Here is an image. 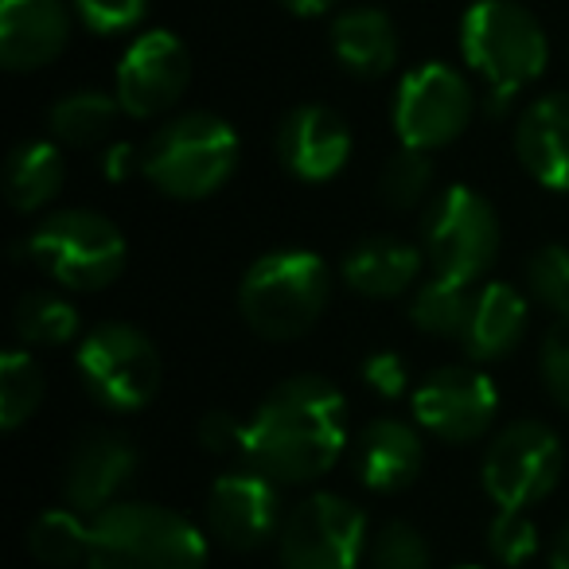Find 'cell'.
I'll list each match as a JSON object with an SVG mask.
<instances>
[{
	"mask_svg": "<svg viewBox=\"0 0 569 569\" xmlns=\"http://www.w3.org/2000/svg\"><path fill=\"white\" fill-rule=\"evenodd\" d=\"M348 441V402L325 375H297L273 387L246 421L242 460L269 480L312 483L340 460Z\"/></svg>",
	"mask_w": 569,
	"mask_h": 569,
	"instance_id": "obj_1",
	"label": "cell"
},
{
	"mask_svg": "<svg viewBox=\"0 0 569 569\" xmlns=\"http://www.w3.org/2000/svg\"><path fill=\"white\" fill-rule=\"evenodd\" d=\"M460 56L488 82V113H503L550 63V40L519 0H476L460 20Z\"/></svg>",
	"mask_w": 569,
	"mask_h": 569,
	"instance_id": "obj_2",
	"label": "cell"
},
{
	"mask_svg": "<svg viewBox=\"0 0 569 569\" xmlns=\"http://www.w3.org/2000/svg\"><path fill=\"white\" fill-rule=\"evenodd\" d=\"M332 301V273L312 250H269L242 273L238 312L261 340H301Z\"/></svg>",
	"mask_w": 569,
	"mask_h": 569,
	"instance_id": "obj_3",
	"label": "cell"
},
{
	"mask_svg": "<svg viewBox=\"0 0 569 569\" xmlns=\"http://www.w3.org/2000/svg\"><path fill=\"white\" fill-rule=\"evenodd\" d=\"M90 569H203L207 538L188 515L160 503H113L90 527Z\"/></svg>",
	"mask_w": 569,
	"mask_h": 569,
	"instance_id": "obj_4",
	"label": "cell"
},
{
	"mask_svg": "<svg viewBox=\"0 0 569 569\" xmlns=\"http://www.w3.org/2000/svg\"><path fill=\"white\" fill-rule=\"evenodd\" d=\"M242 144L227 118L191 110L160 126L141 149V172L168 199H207L234 176Z\"/></svg>",
	"mask_w": 569,
	"mask_h": 569,
	"instance_id": "obj_5",
	"label": "cell"
},
{
	"mask_svg": "<svg viewBox=\"0 0 569 569\" xmlns=\"http://www.w3.org/2000/svg\"><path fill=\"white\" fill-rule=\"evenodd\" d=\"M24 253L51 281L90 293V289H106L110 281H118L129 246L106 214L87 211V207H63L36 222L32 234L24 238Z\"/></svg>",
	"mask_w": 569,
	"mask_h": 569,
	"instance_id": "obj_6",
	"label": "cell"
},
{
	"mask_svg": "<svg viewBox=\"0 0 569 569\" xmlns=\"http://www.w3.org/2000/svg\"><path fill=\"white\" fill-rule=\"evenodd\" d=\"M74 367L87 395L110 413L144 410L157 398L164 371L157 343L126 320L98 325L74 351Z\"/></svg>",
	"mask_w": 569,
	"mask_h": 569,
	"instance_id": "obj_7",
	"label": "cell"
},
{
	"mask_svg": "<svg viewBox=\"0 0 569 569\" xmlns=\"http://www.w3.org/2000/svg\"><path fill=\"white\" fill-rule=\"evenodd\" d=\"M421 242L433 261V277L476 284L499 253V219L480 191L449 183L426 207Z\"/></svg>",
	"mask_w": 569,
	"mask_h": 569,
	"instance_id": "obj_8",
	"label": "cell"
},
{
	"mask_svg": "<svg viewBox=\"0 0 569 569\" xmlns=\"http://www.w3.org/2000/svg\"><path fill=\"white\" fill-rule=\"evenodd\" d=\"M367 546L363 507L336 491H312L284 511L277 561L281 569H359Z\"/></svg>",
	"mask_w": 569,
	"mask_h": 569,
	"instance_id": "obj_9",
	"label": "cell"
},
{
	"mask_svg": "<svg viewBox=\"0 0 569 569\" xmlns=\"http://www.w3.org/2000/svg\"><path fill=\"white\" fill-rule=\"evenodd\" d=\"M561 465H566V452H561V441L550 426L511 421L491 437L488 452H483V491L499 507L527 511L558 488Z\"/></svg>",
	"mask_w": 569,
	"mask_h": 569,
	"instance_id": "obj_10",
	"label": "cell"
},
{
	"mask_svg": "<svg viewBox=\"0 0 569 569\" xmlns=\"http://www.w3.org/2000/svg\"><path fill=\"white\" fill-rule=\"evenodd\" d=\"M476 98L468 79L449 63H418L398 82L395 133L402 149L433 152L468 129Z\"/></svg>",
	"mask_w": 569,
	"mask_h": 569,
	"instance_id": "obj_11",
	"label": "cell"
},
{
	"mask_svg": "<svg viewBox=\"0 0 569 569\" xmlns=\"http://www.w3.org/2000/svg\"><path fill=\"white\" fill-rule=\"evenodd\" d=\"M413 418L426 433L449 445L480 441L499 410V390L480 367H437L413 387Z\"/></svg>",
	"mask_w": 569,
	"mask_h": 569,
	"instance_id": "obj_12",
	"label": "cell"
},
{
	"mask_svg": "<svg viewBox=\"0 0 569 569\" xmlns=\"http://www.w3.org/2000/svg\"><path fill=\"white\" fill-rule=\"evenodd\" d=\"M281 522V483L253 465L222 472L207 491V530L227 550H261L269 538H277Z\"/></svg>",
	"mask_w": 569,
	"mask_h": 569,
	"instance_id": "obj_13",
	"label": "cell"
},
{
	"mask_svg": "<svg viewBox=\"0 0 569 569\" xmlns=\"http://www.w3.org/2000/svg\"><path fill=\"white\" fill-rule=\"evenodd\" d=\"M191 82V56L172 32L157 28V32L137 36L126 48L118 63V94L121 110L129 118H157V113L172 110L183 98Z\"/></svg>",
	"mask_w": 569,
	"mask_h": 569,
	"instance_id": "obj_14",
	"label": "cell"
},
{
	"mask_svg": "<svg viewBox=\"0 0 569 569\" xmlns=\"http://www.w3.org/2000/svg\"><path fill=\"white\" fill-rule=\"evenodd\" d=\"M137 472V449L113 429H90L74 441L63 465V496L74 511L102 515L118 503Z\"/></svg>",
	"mask_w": 569,
	"mask_h": 569,
	"instance_id": "obj_15",
	"label": "cell"
},
{
	"mask_svg": "<svg viewBox=\"0 0 569 569\" xmlns=\"http://www.w3.org/2000/svg\"><path fill=\"white\" fill-rule=\"evenodd\" d=\"M351 157V129L328 106H293L277 126V160L305 183H325Z\"/></svg>",
	"mask_w": 569,
	"mask_h": 569,
	"instance_id": "obj_16",
	"label": "cell"
},
{
	"mask_svg": "<svg viewBox=\"0 0 569 569\" xmlns=\"http://www.w3.org/2000/svg\"><path fill=\"white\" fill-rule=\"evenodd\" d=\"M71 40L63 0H4L0 4V63L12 74L56 63Z\"/></svg>",
	"mask_w": 569,
	"mask_h": 569,
	"instance_id": "obj_17",
	"label": "cell"
},
{
	"mask_svg": "<svg viewBox=\"0 0 569 569\" xmlns=\"http://www.w3.org/2000/svg\"><path fill=\"white\" fill-rule=\"evenodd\" d=\"M426 465V445L418 429L402 418H375L356 441V476L363 488L379 496L410 488Z\"/></svg>",
	"mask_w": 569,
	"mask_h": 569,
	"instance_id": "obj_18",
	"label": "cell"
},
{
	"mask_svg": "<svg viewBox=\"0 0 569 569\" xmlns=\"http://www.w3.org/2000/svg\"><path fill=\"white\" fill-rule=\"evenodd\" d=\"M515 152L542 188L569 191V94H546L522 110Z\"/></svg>",
	"mask_w": 569,
	"mask_h": 569,
	"instance_id": "obj_19",
	"label": "cell"
},
{
	"mask_svg": "<svg viewBox=\"0 0 569 569\" xmlns=\"http://www.w3.org/2000/svg\"><path fill=\"white\" fill-rule=\"evenodd\" d=\"M418 277H421V250L390 234L363 238L343 258V281L359 297H371V301H390V297L410 293L413 284H418Z\"/></svg>",
	"mask_w": 569,
	"mask_h": 569,
	"instance_id": "obj_20",
	"label": "cell"
},
{
	"mask_svg": "<svg viewBox=\"0 0 569 569\" xmlns=\"http://www.w3.org/2000/svg\"><path fill=\"white\" fill-rule=\"evenodd\" d=\"M527 336V297L507 281H488L476 289L472 317L460 336L468 359L491 363V359L511 356Z\"/></svg>",
	"mask_w": 569,
	"mask_h": 569,
	"instance_id": "obj_21",
	"label": "cell"
},
{
	"mask_svg": "<svg viewBox=\"0 0 569 569\" xmlns=\"http://www.w3.org/2000/svg\"><path fill=\"white\" fill-rule=\"evenodd\" d=\"M336 63L356 79H382L398 63V28L379 9H348L328 28Z\"/></svg>",
	"mask_w": 569,
	"mask_h": 569,
	"instance_id": "obj_22",
	"label": "cell"
},
{
	"mask_svg": "<svg viewBox=\"0 0 569 569\" xmlns=\"http://www.w3.org/2000/svg\"><path fill=\"white\" fill-rule=\"evenodd\" d=\"M63 152L51 141H20L9 152L4 164V196H9L12 211L32 214L40 207H48L63 188Z\"/></svg>",
	"mask_w": 569,
	"mask_h": 569,
	"instance_id": "obj_23",
	"label": "cell"
},
{
	"mask_svg": "<svg viewBox=\"0 0 569 569\" xmlns=\"http://www.w3.org/2000/svg\"><path fill=\"white\" fill-rule=\"evenodd\" d=\"M118 94H106V90H74V94L59 98L48 113V126L56 133V141L71 144V149H94L106 137L113 133L121 118Z\"/></svg>",
	"mask_w": 569,
	"mask_h": 569,
	"instance_id": "obj_24",
	"label": "cell"
},
{
	"mask_svg": "<svg viewBox=\"0 0 569 569\" xmlns=\"http://www.w3.org/2000/svg\"><path fill=\"white\" fill-rule=\"evenodd\" d=\"M476 284L445 281V277H429L418 284L410 297V320L418 332L441 336V340H460L472 317Z\"/></svg>",
	"mask_w": 569,
	"mask_h": 569,
	"instance_id": "obj_25",
	"label": "cell"
},
{
	"mask_svg": "<svg viewBox=\"0 0 569 569\" xmlns=\"http://www.w3.org/2000/svg\"><path fill=\"white\" fill-rule=\"evenodd\" d=\"M90 527L94 522H82V511H43L28 530V550L40 566L71 569L90 558Z\"/></svg>",
	"mask_w": 569,
	"mask_h": 569,
	"instance_id": "obj_26",
	"label": "cell"
},
{
	"mask_svg": "<svg viewBox=\"0 0 569 569\" xmlns=\"http://www.w3.org/2000/svg\"><path fill=\"white\" fill-rule=\"evenodd\" d=\"M12 325L24 343H43V348H59V343H71L79 332V312L71 301H63L59 293L48 289H32L17 301L12 312Z\"/></svg>",
	"mask_w": 569,
	"mask_h": 569,
	"instance_id": "obj_27",
	"label": "cell"
},
{
	"mask_svg": "<svg viewBox=\"0 0 569 569\" xmlns=\"http://www.w3.org/2000/svg\"><path fill=\"white\" fill-rule=\"evenodd\" d=\"M43 402V371L24 348L0 356V429H20Z\"/></svg>",
	"mask_w": 569,
	"mask_h": 569,
	"instance_id": "obj_28",
	"label": "cell"
},
{
	"mask_svg": "<svg viewBox=\"0 0 569 569\" xmlns=\"http://www.w3.org/2000/svg\"><path fill=\"white\" fill-rule=\"evenodd\" d=\"M429 188H433V164H429V152H418V149L395 152L379 176L382 203L395 207V211L418 207L421 199L429 196Z\"/></svg>",
	"mask_w": 569,
	"mask_h": 569,
	"instance_id": "obj_29",
	"label": "cell"
},
{
	"mask_svg": "<svg viewBox=\"0 0 569 569\" xmlns=\"http://www.w3.org/2000/svg\"><path fill=\"white\" fill-rule=\"evenodd\" d=\"M527 293L542 309L566 317L569 312V246H538L527 261Z\"/></svg>",
	"mask_w": 569,
	"mask_h": 569,
	"instance_id": "obj_30",
	"label": "cell"
},
{
	"mask_svg": "<svg viewBox=\"0 0 569 569\" xmlns=\"http://www.w3.org/2000/svg\"><path fill=\"white\" fill-rule=\"evenodd\" d=\"M371 569H429V546L418 527L410 522H382L367 546Z\"/></svg>",
	"mask_w": 569,
	"mask_h": 569,
	"instance_id": "obj_31",
	"label": "cell"
},
{
	"mask_svg": "<svg viewBox=\"0 0 569 569\" xmlns=\"http://www.w3.org/2000/svg\"><path fill=\"white\" fill-rule=\"evenodd\" d=\"M488 550L503 566H522L538 550V530L530 515L515 511V507H499L496 519L488 522Z\"/></svg>",
	"mask_w": 569,
	"mask_h": 569,
	"instance_id": "obj_32",
	"label": "cell"
},
{
	"mask_svg": "<svg viewBox=\"0 0 569 569\" xmlns=\"http://www.w3.org/2000/svg\"><path fill=\"white\" fill-rule=\"evenodd\" d=\"M74 12L94 36H121L149 17V0H74Z\"/></svg>",
	"mask_w": 569,
	"mask_h": 569,
	"instance_id": "obj_33",
	"label": "cell"
},
{
	"mask_svg": "<svg viewBox=\"0 0 569 569\" xmlns=\"http://www.w3.org/2000/svg\"><path fill=\"white\" fill-rule=\"evenodd\" d=\"M538 375L553 402L569 410V312L553 320V328L546 332L542 348H538Z\"/></svg>",
	"mask_w": 569,
	"mask_h": 569,
	"instance_id": "obj_34",
	"label": "cell"
},
{
	"mask_svg": "<svg viewBox=\"0 0 569 569\" xmlns=\"http://www.w3.org/2000/svg\"><path fill=\"white\" fill-rule=\"evenodd\" d=\"M363 382L382 402H398L410 390V367L398 351H375L363 359Z\"/></svg>",
	"mask_w": 569,
	"mask_h": 569,
	"instance_id": "obj_35",
	"label": "cell"
},
{
	"mask_svg": "<svg viewBox=\"0 0 569 569\" xmlns=\"http://www.w3.org/2000/svg\"><path fill=\"white\" fill-rule=\"evenodd\" d=\"M199 445H203L211 457H242L246 452V421H238L230 410H211L199 418Z\"/></svg>",
	"mask_w": 569,
	"mask_h": 569,
	"instance_id": "obj_36",
	"label": "cell"
},
{
	"mask_svg": "<svg viewBox=\"0 0 569 569\" xmlns=\"http://www.w3.org/2000/svg\"><path fill=\"white\" fill-rule=\"evenodd\" d=\"M102 172H106V180H113V183H121L126 176L141 172V149H133V144H113L102 160Z\"/></svg>",
	"mask_w": 569,
	"mask_h": 569,
	"instance_id": "obj_37",
	"label": "cell"
},
{
	"mask_svg": "<svg viewBox=\"0 0 569 569\" xmlns=\"http://www.w3.org/2000/svg\"><path fill=\"white\" fill-rule=\"evenodd\" d=\"M284 9L297 12V17H325V12H332L340 0H281Z\"/></svg>",
	"mask_w": 569,
	"mask_h": 569,
	"instance_id": "obj_38",
	"label": "cell"
},
{
	"mask_svg": "<svg viewBox=\"0 0 569 569\" xmlns=\"http://www.w3.org/2000/svg\"><path fill=\"white\" fill-rule=\"evenodd\" d=\"M550 569H569V522L558 530V538L550 546Z\"/></svg>",
	"mask_w": 569,
	"mask_h": 569,
	"instance_id": "obj_39",
	"label": "cell"
},
{
	"mask_svg": "<svg viewBox=\"0 0 569 569\" xmlns=\"http://www.w3.org/2000/svg\"><path fill=\"white\" fill-rule=\"evenodd\" d=\"M457 569H483V566H457Z\"/></svg>",
	"mask_w": 569,
	"mask_h": 569,
	"instance_id": "obj_40",
	"label": "cell"
}]
</instances>
